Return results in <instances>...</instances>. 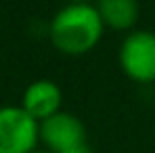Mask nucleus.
<instances>
[{
  "mask_svg": "<svg viewBox=\"0 0 155 153\" xmlns=\"http://www.w3.org/2000/svg\"><path fill=\"white\" fill-rule=\"evenodd\" d=\"M103 27L105 23L94 4L69 2L52 19L51 40L65 55H84L99 44Z\"/></svg>",
  "mask_w": 155,
  "mask_h": 153,
  "instance_id": "nucleus-1",
  "label": "nucleus"
},
{
  "mask_svg": "<svg viewBox=\"0 0 155 153\" xmlns=\"http://www.w3.org/2000/svg\"><path fill=\"white\" fill-rule=\"evenodd\" d=\"M40 143V124L23 107H0V153H34Z\"/></svg>",
  "mask_w": 155,
  "mask_h": 153,
  "instance_id": "nucleus-2",
  "label": "nucleus"
},
{
  "mask_svg": "<svg viewBox=\"0 0 155 153\" xmlns=\"http://www.w3.org/2000/svg\"><path fill=\"white\" fill-rule=\"evenodd\" d=\"M120 65L124 74L140 84L155 82V34L136 29L130 32L120 46Z\"/></svg>",
  "mask_w": 155,
  "mask_h": 153,
  "instance_id": "nucleus-3",
  "label": "nucleus"
},
{
  "mask_svg": "<svg viewBox=\"0 0 155 153\" xmlns=\"http://www.w3.org/2000/svg\"><path fill=\"white\" fill-rule=\"evenodd\" d=\"M40 141L44 143L46 151L67 153L76 147L86 145V126L74 113L59 111L44 122H40Z\"/></svg>",
  "mask_w": 155,
  "mask_h": 153,
  "instance_id": "nucleus-4",
  "label": "nucleus"
},
{
  "mask_svg": "<svg viewBox=\"0 0 155 153\" xmlns=\"http://www.w3.org/2000/svg\"><path fill=\"white\" fill-rule=\"evenodd\" d=\"M21 107L40 124L61 111V88L51 80H36L25 88Z\"/></svg>",
  "mask_w": 155,
  "mask_h": 153,
  "instance_id": "nucleus-5",
  "label": "nucleus"
},
{
  "mask_svg": "<svg viewBox=\"0 0 155 153\" xmlns=\"http://www.w3.org/2000/svg\"><path fill=\"white\" fill-rule=\"evenodd\" d=\"M94 6L111 29H130L138 19V0H97Z\"/></svg>",
  "mask_w": 155,
  "mask_h": 153,
  "instance_id": "nucleus-6",
  "label": "nucleus"
},
{
  "mask_svg": "<svg viewBox=\"0 0 155 153\" xmlns=\"http://www.w3.org/2000/svg\"><path fill=\"white\" fill-rule=\"evenodd\" d=\"M34 153H51V151H34Z\"/></svg>",
  "mask_w": 155,
  "mask_h": 153,
  "instance_id": "nucleus-7",
  "label": "nucleus"
},
{
  "mask_svg": "<svg viewBox=\"0 0 155 153\" xmlns=\"http://www.w3.org/2000/svg\"><path fill=\"white\" fill-rule=\"evenodd\" d=\"M74 2H86V0H74Z\"/></svg>",
  "mask_w": 155,
  "mask_h": 153,
  "instance_id": "nucleus-8",
  "label": "nucleus"
}]
</instances>
